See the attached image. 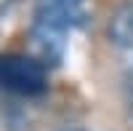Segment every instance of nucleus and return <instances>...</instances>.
<instances>
[{"instance_id":"obj_1","label":"nucleus","mask_w":133,"mask_h":131,"mask_svg":"<svg viewBox=\"0 0 133 131\" xmlns=\"http://www.w3.org/2000/svg\"><path fill=\"white\" fill-rule=\"evenodd\" d=\"M88 19V0H37L32 21V46L37 62L59 64L66 48V32L83 27Z\"/></svg>"},{"instance_id":"obj_2","label":"nucleus","mask_w":133,"mask_h":131,"mask_svg":"<svg viewBox=\"0 0 133 131\" xmlns=\"http://www.w3.org/2000/svg\"><path fill=\"white\" fill-rule=\"evenodd\" d=\"M0 86L19 96H37L48 88L45 64L24 53L0 56Z\"/></svg>"},{"instance_id":"obj_3","label":"nucleus","mask_w":133,"mask_h":131,"mask_svg":"<svg viewBox=\"0 0 133 131\" xmlns=\"http://www.w3.org/2000/svg\"><path fill=\"white\" fill-rule=\"evenodd\" d=\"M109 40L120 48H133V5H123L109 19Z\"/></svg>"},{"instance_id":"obj_4","label":"nucleus","mask_w":133,"mask_h":131,"mask_svg":"<svg viewBox=\"0 0 133 131\" xmlns=\"http://www.w3.org/2000/svg\"><path fill=\"white\" fill-rule=\"evenodd\" d=\"M123 94H125V104H128V110L133 112V70L125 75V83H123Z\"/></svg>"},{"instance_id":"obj_5","label":"nucleus","mask_w":133,"mask_h":131,"mask_svg":"<svg viewBox=\"0 0 133 131\" xmlns=\"http://www.w3.org/2000/svg\"><path fill=\"white\" fill-rule=\"evenodd\" d=\"M72 131H77V128H72Z\"/></svg>"}]
</instances>
